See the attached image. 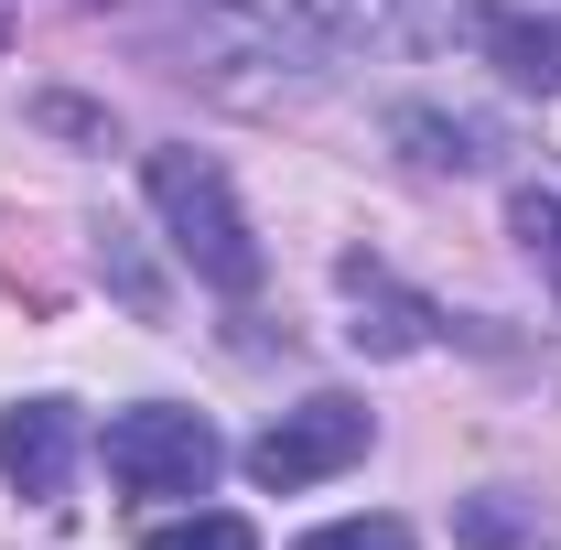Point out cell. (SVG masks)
<instances>
[{
	"label": "cell",
	"mask_w": 561,
	"mask_h": 550,
	"mask_svg": "<svg viewBox=\"0 0 561 550\" xmlns=\"http://www.w3.org/2000/svg\"><path fill=\"white\" fill-rule=\"evenodd\" d=\"M140 184H151V216L173 227V249H184L195 280L260 291V238H249V216H238V195H227V173H216L206 151H151Z\"/></svg>",
	"instance_id": "1"
},
{
	"label": "cell",
	"mask_w": 561,
	"mask_h": 550,
	"mask_svg": "<svg viewBox=\"0 0 561 550\" xmlns=\"http://www.w3.org/2000/svg\"><path fill=\"white\" fill-rule=\"evenodd\" d=\"M98 454H108V475L130 496H206V475L227 465V443L195 411H119Z\"/></svg>",
	"instance_id": "2"
},
{
	"label": "cell",
	"mask_w": 561,
	"mask_h": 550,
	"mask_svg": "<svg viewBox=\"0 0 561 550\" xmlns=\"http://www.w3.org/2000/svg\"><path fill=\"white\" fill-rule=\"evenodd\" d=\"M356 454H367V411H356V400H302V411H280L271 432L249 443V475L271 485V496H291V485L346 475Z\"/></svg>",
	"instance_id": "3"
},
{
	"label": "cell",
	"mask_w": 561,
	"mask_h": 550,
	"mask_svg": "<svg viewBox=\"0 0 561 550\" xmlns=\"http://www.w3.org/2000/svg\"><path fill=\"white\" fill-rule=\"evenodd\" d=\"M0 475L22 485L33 507H66V475H76V400H11V411H0Z\"/></svg>",
	"instance_id": "4"
},
{
	"label": "cell",
	"mask_w": 561,
	"mask_h": 550,
	"mask_svg": "<svg viewBox=\"0 0 561 550\" xmlns=\"http://www.w3.org/2000/svg\"><path fill=\"white\" fill-rule=\"evenodd\" d=\"M346 291H356V324H346V335L367 345V356H411V345H432V324H443L421 291L378 280V260H346Z\"/></svg>",
	"instance_id": "5"
},
{
	"label": "cell",
	"mask_w": 561,
	"mask_h": 550,
	"mask_svg": "<svg viewBox=\"0 0 561 550\" xmlns=\"http://www.w3.org/2000/svg\"><path fill=\"white\" fill-rule=\"evenodd\" d=\"M302 22H324L335 44H421L443 33V0H291Z\"/></svg>",
	"instance_id": "6"
},
{
	"label": "cell",
	"mask_w": 561,
	"mask_h": 550,
	"mask_svg": "<svg viewBox=\"0 0 561 550\" xmlns=\"http://www.w3.org/2000/svg\"><path fill=\"white\" fill-rule=\"evenodd\" d=\"M465 33H476V44H486V55H496L507 76H518V87H561V33L518 22V11H476Z\"/></svg>",
	"instance_id": "7"
},
{
	"label": "cell",
	"mask_w": 561,
	"mask_h": 550,
	"mask_svg": "<svg viewBox=\"0 0 561 550\" xmlns=\"http://www.w3.org/2000/svg\"><path fill=\"white\" fill-rule=\"evenodd\" d=\"M400 140H411V162H432V173H476V162H486V130H476V119L400 108Z\"/></svg>",
	"instance_id": "8"
},
{
	"label": "cell",
	"mask_w": 561,
	"mask_h": 550,
	"mask_svg": "<svg viewBox=\"0 0 561 550\" xmlns=\"http://www.w3.org/2000/svg\"><path fill=\"white\" fill-rule=\"evenodd\" d=\"M507 227H518V249L540 260V271L561 280V195H540V184H518V206H507Z\"/></svg>",
	"instance_id": "9"
},
{
	"label": "cell",
	"mask_w": 561,
	"mask_h": 550,
	"mask_svg": "<svg viewBox=\"0 0 561 550\" xmlns=\"http://www.w3.org/2000/svg\"><path fill=\"white\" fill-rule=\"evenodd\" d=\"M140 550H260V529L249 518H162Z\"/></svg>",
	"instance_id": "10"
},
{
	"label": "cell",
	"mask_w": 561,
	"mask_h": 550,
	"mask_svg": "<svg viewBox=\"0 0 561 550\" xmlns=\"http://www.w3.org/2000/svg\"><path fill=\"white\" fill-rule=\"evenodd\" d=\"M302 550H421L400 518H335V529H313Z\"/></svg>",
	"instance_id": "11"
},
{
	"label": "cell",
	"mask_w": 561,
	"mask_h": 550,
	"mask_svg": "<svg viewBox=\"0 0 561 550\" xmlns=\"http://www.w3.org/2000/svg\"><path fill=\"white\" fill-rule=\"evenodd\" d=\"M465 540H486V550H518V540H540V529H518L507 507H465Z\"/></svg>",
	"instance_id": "12"
}]
</instances>
